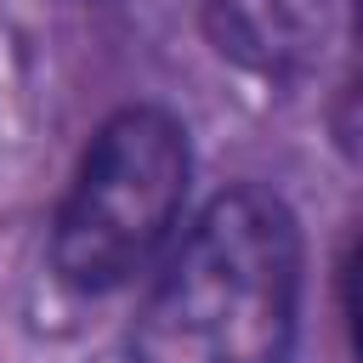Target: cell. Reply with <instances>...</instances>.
Instances as JSON below:
<instances>
[{"label":"cell","mask_w":363,"mask_h":363,"mask_svg":"<svg viewBox=\"0 0 363 363\" xmlns=\"http://www.w3.org/2000/svg\"><path fill=\"white\" fill-rule=\"evenodd\" d=\"M301 323V221L267 187H221L159 261L130 363H289Z\"/></svg>","instance_id":"obj_1"},{"label":"cell","mask_w":363,"mask_h":363,"mask_svg":"<svg viewBox=\"0 0 363 363\" xmlns=\"http://www.w3.org/2000/svg\"><path fill=\"white\" fill-rule=\"evenodd\" d=\"M193 182L187 125L170 108L130 102L113 108L57 204L51 221V267L79 295H108L147 272L176 238L182 204Z\"/></svg>","instance_id":"obj_2"},{"label":"cell","mask_w":363,"mask_h":363,"mask_svg":"<svg viewBox=\"0 0 363 363\" xmlns=\"http://www.w3.org/2000/svg\"><path fill=\"white\" fill-rule=\"evenodd\" d=\"M204 40L261 79L306 74L340 23V0H199Z\"/></svg>","instance_id":"obj_3"},{"label":"cell","mask_w":363,"mask_h":363,"mask_svg":"<svg viewBox=\"0 0 363 363\" xmlns=\"http://www.w3.org/2000/svg\"><path fill=\"white\" fill-rule=\"evenodd\" d=\"M335 289H340V318H346L352 357L363 363V233L346 244V255H340V272H335Z\"/></svg>","instance_id":"obj_4"},{"label":"cell","mask_w":363,"mask_h":363,"mask_svg":"<svg viewBox=\"0 0 363 363\" xmlns=\"http://www.w3.org/2000/svg\"><path fill=\"white\" fill-rule=\"evenodd\" d=\"M329 136H335L340 159H352V164L363 170V74L335 96V108H329Z\"/></svg>","instance_id":"obj_5"},{"label":"cell","mask_w":363,"mask_h":363,"mask_svg":"<svg viewBox=\"0 0 363 363\" xmlns=\"http://www.w3.org/2000/svg\"><path fill=\"white\" fill-rule=\"evenodd\" d=\"M352 40H357V51H363V0H352Z\"/></svg>","instance_id":"obj_6"}]
</instances>
